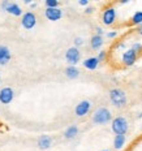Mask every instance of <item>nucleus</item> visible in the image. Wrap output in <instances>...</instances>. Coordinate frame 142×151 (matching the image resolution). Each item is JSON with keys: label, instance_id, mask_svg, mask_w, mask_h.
<instances>
[{"label": "nucleus", "instance_id": "nucleus-28", "mask_svg": "<svg viewBox=\"0 0 142 151\" xmlns=\"http://www.w3.org/2000/svg\"><path fill=\"white\" fill-rule=\"evenodd\" d=\"M95 31H97V35H100V37H102L103 34H105V31H103L102 27H97Z\"/></svg>", "mask_w": 142, "mask_h": 151}, {"label": "nucleus", "instance_id": "nucleus-12", "mask_svg": "<svg viewBox=\"0 0 142 151\" xmlns=\"http://www.w3.org/2000/svg\"><path fill=\"white\" fill-rule=\"evenodd\" d=\"M37 145H38V147H39L40 150H47V149H50V147H51L52 138L50 136H47V134H43V136H40L39 138H38Z\"/></svg>", "mask_w": 142, "mask_h": 151}, {"label": "nucleus", "instance_id": "nucleus-4", "mask_svg": "<svg viewBox=\"0 0 142 151\" xmlns=\"http://www.w3.org/2000/svg\"><path fill=\"white\" fill-rule=\"evenodd\" d=\"M65 60H67V63L69 65L76 67V65H77L78 63H80V60H81L80 50H78L77 47H71V48H68L67 52H65Z\"/></svg>", "mask_w": 142, "mask_h": 151}, {"label": "nucleus", "instance_id": "nucleus-25", "mask_svg": "<svg viewBox=\"0 0 142 151\" xmlns=\"http://www.w3.org/2000/svg\"><path fill=\"white\" fill-rule=\"evenodd\" d=\"M93 12H94V7H90V5H89V7L85 8V13H86V14H91Z\"/></svg>", "mask_w": 142, "mask_h": 151}, {"label": "nucleus", "instance_id": "nucleus-5", "mask_svg": "<svg viewBox=\"0 0 142 151\" xmlns=\"http://www.w3.org/2000/svg\"><path fill=\"white\" fill-rule=\"evenodd\" d=\"M116 17H117V12L113 7H107L102 13V22L106 25V26H111L113 25V22L116 21Z\"/></svg>", "mask_w": 142, "mask_h": 151}, {"label": "nucleus", "instance_id": "nucleus-23", "mask_svg": "<svg viewBox=\"0 0 142 151\" xmlns=\"http://www.w3.org/2000/svg\"><path fill=\"white\" fill-rule=\"evenodd\" d=\"M106 56H107V52L106 51H99V53H98V56H97V59L99 60V63H102V61H105V59H106Z\"/></svg>", "mask_w": 142, "mask_h": 151}, {"label": "nucleus", "instance_id": "nucleus-27", "mask_svg": "<svg viewBox=\"0 0 142 151\" xmlns=\"http://www.w3.org/2000/svg\"><path fill=\"white\" fill-rule=\"evenodd\" d=\"M78 4L82 5V7H89V0H80Z\"/></svg>", "mask_w": 142, "mask_h": 151}, {"label": "nucleus", "instance_id": "nucleus-13", "mask_svg": "<svg viewBox=\"0 0 142 151\" xmlns=\"http://www.w3.org/2000/svg\"><path fill=\"white\" fill-rule=\"evenodd\" d=\"M5 12H8L9 14L16 16V17L22 16V9H21V7L17 4V3H9V5H8V8L5 9Z\"/></svg>", "mask_w": 142, "mask_h": 151}, {"label": "nucleus", "instance_id": "nucleus-7", "mask_svg": "<svg viewBox=\"0 0 142 151\" xmlns=\"http://www.w3.org/2000/svg\"><path fill=\"white\" fill-rule=\"evenodd\" d=\"M90 109H91L90 100H81V102L74 107V113L78 117H84V116H86L87 113L90 112Z\"/></svg>", "mask_w": 142, "mask_h": 151}, {"label": "nucleus", "instance_id": "nucleus-21", "mask_svg": "<svg viewBox=\"0 0 142 151\" xmlns=\"http://www.w3.org/2000/svg\"><path fill=\"white\" fill-rule=\"evenodd\" d=\"M46 8H59L58 0H46Z\"/></svg>", "mask_w": 142, "mask_h": 151}, {"label": "nucleus", "instance_id": "nucleus-18", "mask_svg": "<svg viewBox=\"0 0 142 151\" xmlns=\"http://www.w3.org/2000/svg\"><path fill=\"white\" fill-rule=\"evenodd\" d=\"M125 142H127L125 136H115V138H113V147L116 150H121L124 147Z\"/></svg>", "mask_w": 142, "mask_h": 151}, {"label": "nucleus", "instance_id": "nucleus-14", "mask_svg": "<svg viewBox=\"0 0 142 151\" xmlns=\"http://www.w3.org/2000/svg\"><path fill=\"white\" fill-rule=\"evenodd\" d=\"M103 43H105V40H103V37L100 35H93L90 39V46L93 50H100L103 46Z\"/></svg>", "mask_w": 142, "mask_h": 151}, {"label": "nucleus", "instance_id": "nucleus-3", "mask_svg": "<svg viewBox=\"0 0 142 151\" xmlns=\"http://www.w3.org/2000/svg\"><path fill=\"white\" fill-rule=\"evenodd\" d=\"M110 100L115 107L121 108L127 104V94L121 89H112L110 90Z\"/></svg>", "mask_w": 142, "mask_h": 151}, {"label": "nucleus", "instance_id": "nucleus-17", "mask_svg": "<svg viewBox=\"0 0 142 151\" xmlns=\"http://www.w3.org/2000/svg\"><path fill=\"white\" fill-rule=\"evenodd\" d=\"M65 76L71 80H74L80 76V70H78L77 67H73V65H69V67L65 68Z\"/></svg>", "mask_w": 142, "mask_h": 151}, {"label": "nucleus", "instance_id": "nucleus-24", "mask_svg": "<svg viewBox=\"0 0 142 151\" xmlns=\"http://www.w3.org/2000/svg\"><path fill=\"white\" fill-rule=\"evenodd\" d=\"M107 38H110V39H113V38L117 37V31H108V33L106 34Z\"/></svg>", "mask_w": 142, "mask_h": 151}, {"label": "nucleus", "instance_id": "nucleus-26", "mask_svg": "<svg viewBox=\"0 0 142 151\" xmlns=\"http://www.w3.org/2000/svg\"><path fill=\"white\" fill-rule=\"evenodd\" d=\"M9 3H11V1H7V0H4V1H1V9H3V11H5V9L8 8Z\"/></svg>", "mask_w": 142, "mask_h": 151}, {"label": "nucleus", "instance_id": "nucleus-22", "mask_svg": "<svg viewBox=\"0 0 142 151\" xmlns=\"http://www.w3.org/2000/svg\"><path fill=\"white\" fill-rule=\"evenodd\" d=\"M73 42H74V47H77V48H78L80 46H82V45H84V38H81V37H76Z\"/></svg>", "mask_w": 142, "mask_h": 151}, {"label": "nucleus", "instance_id": "nucleus-11", "mask_svg": "<svg viewBox=\"0 0 142 151\" xmlns=\"http://www.w3.org/2000/svg\"><path fill=\"white\" fill-rule=\"evenodd\" d=\"M11 59H12L11 50H9L7 46L0 45V65H5V64H8Z\"/></svg>", "mask_w": 142, "mask_h": 151}, {"label": "nucleus", "instance_id": "nucleus-1", "mask_svg": "<svg viewBox=\"0 0 142 151\" xmlns=\"http://www.w3.org/2000/svg\"><path fill=\"white\" fill-rule=\"evenodd\" d=\"M111 120H112V113L108 108H106V107H100V108H98L97 111L93 113L94 124L103 125V124H107V122Z\"/></svg>", "mask_w": 142, "mask_h": 151}, {"label": "nucleus", "instance_id": "nucleus-16", "mask_svg": "<svg viewBox=\"0 0 142 151\" xmlns=\"http://www.w3.org/2000/svg\"><path fill=\"white\" fill-rule=\"evenodd\" d=\"M77 134H78V127L77 125H71V127H68L64 132L65 139H73V138H76Z\"/></svg>", "mask_w": 142, "mask_h": 151}, {"label": "nucleus", "instance_id": "nucleus-2", "mask_svg": "<svg viewBox=\"0 0 142 151\" xmlns=\"http://www.w3.org/2000/svg\"><path fill=\"white\" fill-rule=\"evenodd\" d=\"M128 128H129V125H128V121L125 117L117 116V117L112 119L111 129L116 136H124V134L128 132Z\"/></svg>", "mask_w": 142, "mask_h": 151}, {"label": "nucleus", "instance_id": "nucleus-8", "mask_svg": "<svg viewBox=\"0 0 142 151\" xmlns=\"http://www.w3.org/2000/svg\"><path fill=\"white\" fill-rule=\"evenodd\" d=\"M137 53H136L132 48H128L125 50L124 52H123L121 55V63L125 65V67H132V65L136 63V60H137Z\"/></svg>", "mask_w": 142, "mask_h": 151}, {"label": "nucleus", "instance_id": "nucleus-6", "mask_svg": "<svg viewBox=\"0 0 142 151\" xmlns=\"http://www.w3.org/2000/svg\"><path fill=\"white\" fill-rule=\"evenodd\" d=\"M21 25H22L24 29L31 30L37 25V16H35V13H34V12H26V13H24L22 18H21Z\"/></svg>", "mask_w": 142, "mask_h": 151}, {"label": "nucleus", "instance_id": "nucleus-30", "mask_svg": "<svg viewBox=\"0 0 142 151\" xmlns=\"http://www.w3.org/2000/svg\"><path fill=\"white\" fill-rule=\"evenodd\" d=\"M30 7H31V8H35V7H37V3H31Z\"/></svg>", "mask_w": 142, "mask_h": 151}, {"label": "nucleus", "instance_id": "nucleus-15", "mask_svg": "<svg viewBox=\"0 0 142 151\" xmlns=\"http://www.w3.org/2000/svg\"><path fill=\"white\" fill-rule=\"evenodd\" d=\"M82 65L86 69H89V70H95L98 68V65H99V60H98L97 58H89V59H86V60H84Z\"/></svg>", "mask_w": 142, "mask_h": 151}, {"label": "nucleus", "instance_id": "nucleus-9", "mask_svg": "<svg viewBox=\"0 0 142 151\" xmlns=\"http://www.w3.org/2000/svg\"><path fill=\"white\" fill-rule=\"evenodd\" d=\"M14 98V91L12 87H3L0 90V103L1 104H9Z\"/></svg>", "mask_w": 142, "mask_h": 151}, {"label": "nucleus", "instance_id": "nucleus-29", "mask_svg": "<svg viewBox=\"0 0 142 151\" xmlns=\"http://www.w3.org/2000/svg\"><path fill=\"white\" fill-rule=\"evenodd\" d=\"M137 33L140 34V35H142V25H140V26H137Z\"/></svg>", "mask_w": 142, "mask_h": 151}, {"label": "nucleus", "instance_id": "nucleus-20", "mask_svg": "<svg viewBox=\"0 0 142 151\" xmlns=\"http://www.w3.org/2000/svg\"><path fill=\"white\" fill-rule=\"evenodd\" d=\"M130 48L133 50V51L138 55V53L142 52V43H141V42H133V43H132V47H130Z\"/></svg>", "mask_w": 142, "mask_h": 151}, {"label": "nucleus", "instance_id": "nucleus-31", "mask_svg": "<svg viewBox=\"0 0 142 151\" xmlns=\"http://www.w3.org/2000/svg\"><path fill=\"white\" fill-rule=\"evenodd\" d=\"M102 151H110V150H102Z\"/></svg>", "mask_w": 142, "mask_h": 151}, {"label": "nucleus", "instance_id": "nucleus-19", "mask_svg": "<svg viewBox=\"0 0 142 151\" xmlns=\"http://www.w3.org/2000/svg\"><path fill=\"white\" fill-rule=\"evenodd\" d=\"M132 24L133 25H137V26H140L142 25V11H137L136 13L132 16Z\"/></svg>", "mask_w": 142, "mask_h": 151}, {"label": "nucleus", "instance_id": "nucleus-10", "mask_svg": "<svg viewBox=\"0 0 142 151\" xmlns=\"http://www.w3.org/2000/svg\"><path fill=\"white\" fill-rule=\"evenodd\" d=\"M45 16L48 21H59L63 17V11L60 8H46Z\"/></svg>", "mask_w": 142, "mask_h": 151}]
</instances>
